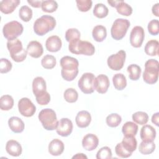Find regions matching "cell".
<instances>
[{"label": "cell", "instance_id": "obj_1", "mask_svg": "<svg viewBox=\"0 0 159 159\" xmlns=\"http://www.w3.org/2000/svg\"><path fill=\"white\" fill-rule=\"evenodd\" d=\"M60 64L61 66L62 78L67 81L75 80L78 74L79 62L78 60L74 57L65 56L60 59Z\"/></svg>", "mask_w": 159, "mask_h": 159}, {"label": "cell", "instance_id": "obj_2", "mask_svg": "<svg viewBox=\"0 0 159 159\" xmlns=\"http://www.w3.org/2000/svg\"><path fill=\"white\" fill-rule=\"evenodd\" d=\"M56 25L55 19L51 16L43 15L36 19L34 24V31L39 35L43 36L49 31L54 29Z\"/></svg>", "mask_w": 159, "mask_h": 159}, {"label": "cell", "instance_id": "obj_3", "mask_svg": "<svg viewBox=\"0 0 159 159\" xmlns=\"http://www.w3.org/2000/svg\"><path fill=\"white\" fill-rule=\"evenodd\" d=\"M68 49L73 54H82L87 56L93 55L95 52V48L91 42L80 39L74 40L69 42Z\"/></svg>", "mask_w": 159, "mask_h": 159}, {"label": "cell", "instance_id": "obj_4", "mask_svg": "<svg viewBox=\"0 0 159 159\" xmlns=\"http://www.w3.org/2000/svg\"><path fill=\"white\" fill-rule=\"evenodd\" d=\"M7 48L11 58L16 62L23 61L27 57V50L23 48L21 41L17 39L8 40Z\"/></svg>", "mask_w": 159, "mask_h": 159}, {"label": "cell", "instance_id": "obj_5", "mask_svg": "<svg viewBox=\"0 0 159 159\" xmlns=\"http://www.w3.org/2000/svg\"><path fill=\"white\" fill-rule=\"evenodd\" d=\"M158 66V61L155 59H149L145 62L143 79L146 83L153 84L157 82L159 71Z\"/></svg>", "mask_w": 159, "mask_h": 159}, {"label": "cell", "instance_id": "obj_6", "mask_svg": "<svg viewBox=\"0 0 159 159\" xmlns=\"http://www.w3.org/2000/svg\"><path fill=\"white\" fill-rule=\"evenodd\" d=\"M38 117L45 129L47 130L56 129L58 121L56 113L53 109L50 108L42 109L39 112Z\"/></svg>", "mask_w": 159, "mask_h": 159}, {"label": "cell", "instance_id": "obj_7", "mask_svg": "<svg viewBox=\"0 0 159 159\" xmlns=\"http://www.w3.org/2000/svg\"><path fill=\"white\" fill-rule=\"evenodd\" d=\"M129 20L122 18L116 19L111 27V34L116 40H121L125 35L129 27H130Z\"/></svg>", "mask_w": 159, "mask_h": 159}, {"label": "cell", "instance_id": "obj_8", "mask_svg": "<svg viewBox=\"0 0 159 159\" xmlns=\"http://www.w3.org/2000/svg\"><path fill=\"white\" fill-rule=\"evenodd\" d=\"M24 30V27L20 22L12 20L6 23L2 28L4 37L8 40H12L20 36Z\"/></svg>", "mask_w": 159, "mask_h": 159}, {"label": "cell", "instance_id": "obj_9", "mask_svg": "<svg viewBox=\"0 0 159 159\" xmlns=\"http://www.w3.org/2000/svg\"><path fill=\"white\" fill-rule=\"evenodd\" d=\"M94 75L91 73H84L78 80L80 89L84 94H91L94 89Z\"/></svg>", "mask_w": 159, "mask_h": 159}, {"label": "cell", "instance_id": "obj_10", "mask_svg": "<svg viewBox=\"0 0 159 159\" xmlns=\"http://www.w3.org/2000/svg\"><path fill=\"white\" fill-rule=\"evenodd\" d=\"M126 58V53L124 50H119L117 53L111 55L107 58V63L108 66L112 70L118 71L121 70L124 65Z\"/></svg>", "mask_w": 159, "mask_h": 159}, {"label": "cell", "instance_id": "obj_11", "mask_svg": "<svg viewBox=\"0 0 159 159\" xmlns=\"http://www.w3.org/2000/svg\"><path fill=\"white\" fill-rule=\"evenodd\" d=\"M18 109L22 116L29 117L35 114L36 107L29 98H22L18 102Z\"/></svg>", "mask_w": 159, "mask_h": 159}, {"label": "cell", "instance_id": "obj_12", "mask_svg": "<svg viewBox=\"0 0 159 159\" xmlns=\"http://www.w3.org/2000/svg\"><path fill=\"white\" fill-rule=\"evenodd\" d=\"M145 38V32L141 26L134 27L130 34V45L135 48H139L142 46Z\"/></svg>", "mask_w": 159, "mask_h": 159}, {"label": "cell", "instance_id": "obj_13", "mask_svg": "<svg viewBox=\"0 0 159 159\" xmlns=\"http://www.w3.org/2000/svg\"><path fill=\"white\" fill-rule=\"evenodd\" d=\"M73 128V123L70 119L68 118H61L58 122L56 131L59 135L67 137L71 134Z\"/></svg>", "mask_w": 159, "mask_h": 159}, {"label": "cell", "instance_id": "obj_14", "mask_svg": "<svg viewBox=\"0 0 159 159\" xmlns=\"http://www.w3.org/2000/svg\"><path fill=\"white\" fill-rule=\"evenodd\" d=\"M110 85L107 76L104 74L99 75L94 80V89L100 94L106 93Z\"/></svg>", "mask_w": 159, "mask_h": 159}, {"label": "cell", "instance_id": "obj_15", "mask_svg": "<svg viewBox=\"0 0 159 159\" xmlns=\"http://www.w3.org/2000/svg\"><path fill=\"white\" fill-rule=\"evenodd\" d=\"M99 144L98 137L93 134H88L82 140V146L87 151H93L96 148Z\"/></svg>", "mask_w": 159, "mask_h": 159}, {"label": "cell", "instance_id": "obj_16", "mask_svg": "<svg viewBox=\"0 0 159 159\" xmlns=\"http://www.w3.org/2000/svg\"><path fill=\"white\" fill-rule=\"evenodd\" d=\"M27 54L32 58H38L42 56L43 52V48L42 44L36 40L30 41L27 46Z\"/></svg>", "mask_w": 159, "mask_h": 159}, {"label": "cell", "instance_id": "obj_17", "mask_svg": "<svg viewBox=\"0 0 159 159\" xmlns=\"http://www.w3.org/2000/svg\"><path fill=\"white\" fill-rule=\"evenodd\" d=\"M47 86L45 80L41 76H37L32 81V91L35 97L43 94L46 91Z\"/></svg>", "mask_w": 159, "mask_h": 159}, {"label": "cell", "instance_id": "obj_18", "mask_svg": "<svg viewBox=\"0 0 159 159\" xmlns=\"http://www.w3.org/2000/svg\"><path fill=\"white\" fill-rule=\"evenodd\" d=\"M156 130L150 125H144L140 129V136L143 142H153L156 137Z\"/></svg>", "mask_w": 159, "mask_h": 159}, {"label": "cell", "instance_id": "obj_19", "mask_svg": "<svg viewBox=\"0 0 159 159\" xmlns=\"http://www.w3.org/2000/svg\"><path fill=\"white\" fill-rule=\"evenodd\" d=\"M62 46L61 39L57 35L49 37L45 42L46 49L50 52H57L59 51Z\"/></svg>", "mask_w": 159, "mask_h": 159}, {"label": "cell", "instance_id": "obj_20", "mask_svg": "<svg viewBox=\"0 0 159 159\" xmlns=\"http://www.w3.org/2000/svg\"><path fill=\"white\" fill-rule=\"evenodd\" d=\"M91 121V114L87 111H81L78 112L75 117L76 124L80 128L87 127L90 124Z\"/></svg>", "mask_w": 159, "mask_h": 159}, {"label": "cell", "instance_id": "obj_21", "mask_svg": "<svg viewBox=\"0 0 159 159\" xmlns=\"http://www.w3.org/2000/svg\"><path fill=\"white\" fill-rule=\"evenodd\" d=\"M7 153L12 157H19L22 154V148L21 145L16 140H8L6 145Z\"/></svg>", "mask_w": 159, "mask_h": 159}, {"label": "cell", "instance_id": "obj_22", "mask_svg": "<svg viewBox=\"0 0 159 159\" xmlns=\"http://www.w3.org/2000/svg\"><path fill=\"white\" fill-rule=\"evenodd\" d=\"M63 142L58 139H53L48 145V152L53 156H59L64 151Z\"/></svg>", "mask_w": 159, "mask_h": 159}, {"label": "cell", "instance_id": "obj_23", "mask_svg": "<svg viewBox=\"0 0 159 159\" xmlns=\"http://www.w3.org/2000/svg\"><path fill=\"white\" fill-rule=\"evenodd\" d=\"M20 3L19 0H2L0 2V10L5 14H11Z\"/></svg>", "mask_w": 159, "mask_h": 159}, {"label": "cell", "instance_id": "obj_24", "mask_svg": "<svg viewBox=\"0 0 159 159\" xmlns=\"http://www.w3.org/2000/svg\"><path fill=\"white\" fill-rule=\"evenodd\" d=\"M8 125L10 129L14 133H21L24 131L25 124L23 120L16 116L11 117L8 120Z\"/></svg>", "mask_w": 159, "mask_h": 159}, {"label": "cell", "instance_id": "obj_25", "mask_svg": "<svg viewBox=\"0 0 159 159\" xmlns=\"http://www.w3.org/2000/svg\"><path fill=\"white\" fill-rule=\"evenodd\" d=\"M92 35L95 41L98 42H102L107 36L106 28L101 25L95 26L93 29Z\"/></svg>", "mask_w": 159, "mask_h": 159}, {"label": "cell", "instance_id": "obj_26", "mask_svg": "<svg viewBox=\"0 0 159 159\" xmlns=\"http://www.w3.org/2000/svg\"><path fill=\"white\" fill-rule=\"evenodd\" d=\"M121 143L125 150L132 153L137 148V142L135 136H124Z\"/></svg>", "mask_w": 159, "mask_h": 159}, {"label": "cell", "instance_id": "obj_27", "mask_svg": "<svg viewBox=\"0 0 159 159\" xmlns=\"http://www.w3.org/2000/svg\"><path fill=\"white\" fill-rule=\"evenodd\" d=\"M138 131V125L133 122H126L122 127V132L124 136H135Z\"/></svg>", "mask_w": 159, "mask_h": 159}, {"label": "cell", "instance_id": "obj_28", "mask_svg": "<svg viewBox=\"0 0 159 159\" xmlns=\"http://www.w3.org/2000/svg\"><path fill=\"white\" fill-rule=\"evenodd\" d=\"M114 88L119 91L124 89L127 86V80L122 73H116L112 77Z\"/></svg>", "mask_w": 159, "mask_h": 159}, {"label": "cell", "instance_id": "obj_29", "mask_svg": "<svg viewBox=\"0 0 159 159\" xmlns=\"http://www.w3.org/2000/svg\"><path fill=\"white\" fill-rule=\"evenodd\" d=\"M159 43L157 40H150L145 46V52L149 56H156L158 54Z\"/></svg>", "mask_w": 159, "mask_h": 159}, {"label": "cell", "instance_id": "obj_30", "mask_svg": "<svg viewBox=\"0 0 159 159\" xmlns=\"http://www.w3.org/2000/svg\"><path fill=\"white\" fill-rule=\"evenodd\" d=\"M127 71L129 73V77L132 81L138 80L141 75V68L136 64H131L127 66Z\"/></svg>", "mask_w": 159, "mask_h": 159}, {"label": "cell", "instance_id": "obj_31", "mask_svg": "<svg viewBox=\"0 0 159 159\" xmlns=\"http://www.w3.org/2000/svg\"><path fill=\"white\" fill-rule=\"evenodd\" d=\"M14 106V99L10 95H3L0 98V108L2 111H9Z\"/></svg>", "mask_w": 159, "mask_h": 159}, {"label": "cell", "instance_id": "obj_32", "mask_svg": "<svg viewBox=\"0 0 159 159\" xmlns=\"http://www.w3.org/2000/svg\"><path fill=\"white\" fill-rule=\"evenodd\" d=\"M109 13V9L106 6L102 3H98L94 6L93 14L98 18L102 19L106 17Z\"/></svg>", "mask_w": 159, "mask_h": 159}, {"label": "cell", "instance_id": "obj_33", "mask_svg": "<svg viewBox=\"0 0 159 159\" xmlns=\"http://www.w3.org/2000/svg\"><path fill=\"white\" fill-rule=\"evenodd\" d=\"M155 144L153 142L142 141L139 147V151L143 155H149L154 152Z\"/></svg>", "mask_w": 159, "mask_h": 159}, {"label": "cell", "instance_id": "obj_34", "mask_svg": "<svg viewBox=\"0 0 159 159\" xmlns=\"http://www.w3.org/2000/svg\"><path fill=\"white\" fill-rule=\"evenodd\" d=\"M132 120L134 122L139 125H145L148 120V114L143 111H138L132 114Z\"/></svg>", "mask_w": 159, "mask_h": 159}, {"label": "cell", "instance_id": "obj_35", "mask_svg": "<svg viewBox=\"0 0 159 159\" xmlns=\"http://www.w3.org/2000/svg\"><path fill=\"white\" fill-rule=\"evenodd\" d=\"M106 121L107 125L110 127H116L121 123L122 117L117 113H112L107 116Z\"/></svg>", "mask_w": 159, "mask_h": 159}, {"label": "cell", "instance_id": "obj_36", "mask_svg": "<svg viewBox=\"0 0 159 159\" xmlns=\"http://www.w3.org/2000/svg\"><path fill=\"white\" fill-rule=\"evenodd\" d=\"M117 12L122 16H129L132 13V7L125 2L124 1H121V2L116 6Z\"/></svg>", "mask_w": 159, "mask_h": 159}, {"label": "cell", "instance_id": "obj_37", "mask_svg": "<svg viewBox=\"0 0 159 159\" xmlns=\"http://www.w3.org/2000/svg\"><path fill=\"white\" fill-rule=\"evenodd\" d=\"M56 63L55 57L51 55H45L41 60V65L45 69H52L55 66Z\"/></svg>", "mask_w": 159, "mask_h": 159}, {"label": "cell", "instance_id": "obj_38", "mask_svg": "<svg viewBox=\"0 0 159 159\" xmlns=\"http://www.w3.org/2000/svg\"><path fill=\"white\" fill-rule=\"evenodd\" d=\"M41 7L43 12L52 13L57 9L58 4L55 1L53 0L42 1Z\"/></svg>", "mask_w": 159, "mask_h": 159}, {"label": "cell", "instance_id": "obj_39", "mask_svg": "<svg viewBox=\"0 0 159 159\" xmlns=\"http://www.w3.org/2000/svg\"><path fill=\"white\" fill-rule=\"evenodd\" d=\"M19 16L24 22H29L32 17V10L27 6H22L19 9Z\"/></svg>", "mask_w": 159, "mask_h": 159}, {"label": "cell", "instance_id": "obj_40", "mask_svg": "<svg viewBox=\"0 0 159 159\" xmlns=\"http://www.w3.org/2000/svg\"><path fill=\"white\" fill-rule=\"evenodd\" d=\"M63 97L66 102L73 103L77 101L78 98V93L74 88H70L65 91Z\"/></svg>", "mask_w": 159, "mask_h": 159}, {"label": "cell", "instance_id": "obj_41", "mask_svg": "<svg viewBox=\"0 0 159 159\" xmlns=\"http://www.w3.org/2000/svg\"><path fill=\"white\" fill-rule=\"evenodd\" d=\"M81 34L80 31L75 28L68 29L65 32V39L67 42H70L74 40L80 39Z\"/></svg>", "mask_w": 159, "mask_h": 159}, {"label": "cell", "instance_id": "obj_42", "mask_svg": "<svg viewBox=\"0 0 159 159\" xmlns=\"http://www.w3.org/2000/svg\"><path fill=\"white\" fill-rule=\"evenodd\" d=\"M112 158V152L109 147H103L101 148L97 152V159H110Z\"/></svg>", "mask_w": 159, "mask_h": 159}, {"label": "cell", "instance_id": "obj_43", "mask_svg": "<svg viewBox=\"0 0 159 159\" xmlns=\"http://www.w3.org/2000/svg\"><path fill=\"white\" fill-rule=\"evenodd\" d=\"M76 6L81 12H87L92 7L93 2L91 0H76Z\"/></svg>", "mask_w": 159, "mask_h": 159}, {"label": "cell", "instance_id": "obj_44", "mask_svg": "<svg viewBox=\"0 0 159 159\" xmlns=\"http://www.w3.org/2000/svg\"><path fill=\"white\" fill-rule=\"evenodd\" d=\"M148 31L152 35H157L159 33V22L157 19H153L148 24Z\"/></svg>", "mask_w": 159, "mask_h": 159}, {"label": "cell", "instance_id": "obj_45", "mask_svg": "<svg viewBox=\"0 0 159 159\" xmlns=\"http://www.w3.org/2000/svg\"><path fill=\"white\" fill-rule=\"evenodd\" d=\"M115 152L117 155L120 158H128L132 155V153L128 152L127 150H125L124 147L122 145L121 142L119 143L116 145L115 147Z\"/></svg>", "mask_w": 159, "mask_h": 159}, {"label": "cell", "instance_id": "obj_46", "mask_svg": "<svg viewBox=\"0 0 159 159\" xmlns=\"http://www.w3.org/2000/svg\"><path fill=\"white\" fill-rule=\"evenodd\" d=\"M0 72L1 73H6L12 69V63L7 58H2L0 60Z\"/></svg>", "mask_w": 159, "mask_h": 159}, {"label": "cell", "instance_id": "obj_47", "mask_svg": "<svg viewBox=\"0 0 159 159\" xmlns=\"http://www.w3.org/2000/svg\"><path fill=\"white\" fill-rule=\"evenodd\" d=\"M35 99H36L37 102L39 104L41 105V106H44V105L48 104L50 102V95L47 91H45L42 95H40L39 96H37V97H35Z\"/></svg>", "mask_w": 159, "mask_h": 159}, {"label": "cell", "instance_id": "obj_48", "mask_svg": "<svg viewBox=\"0 0 159 159\" xmlns=\"http://www.w3.org/2000/svg\"><path fill=\"white\" fill-rule=\"evenodd\" d=\"M42 1H27V2L33 7H35V8H39L40 7H41V4H42Z\"/></svg>", "mask_w": 159, "mask_h": 159}, {"label": "cell", "instance_id": "obj_49", "mask_svg": "<svg viewBox=\"0 0 159 159\" xmlns=\"http://www.w3.org/2000/svg\"><path fill=\"white\" fill-rule=\"evenodd\" d=\"M158 119H159V113L158 112H156L153 114V116L152 117V123L155 124L157 126H158V125H159Z\"/></svg>", "mask_w": 159, "mask_h": 159}, {"label": "cell", "instance_id": "obj_50", "mask_svg": "<svg viewBox=\"0 0 159 159\" xmlns=\"http://www.w3.org/2000/svg\"><path fill=\"white\" fill-rule=\"evenodd\" d=\"M158 9H159V3H156L152 6V13L157 17L159 16V12H158Z\"/></svg>", "mask_w": 159, "mask_h": 159}, {"label": "cell", "instance_id": "obj_51", "mask_svg": "<svg viewBox=\"0 0 159 159\" xmlns=\"http://www.w3.org/2000/svg\"><path fill=\"white\" fill-rule=\"evenodd\" d=\"M122 0H118V1H107L108 4H109V5H111V6L113 7H116V6L121 2Z\"/></svg>", "mask_w": 159, "mask_h": 159}, {"label": "cell", "instance_id": "obj_52", "mask_svg": "<svg viewBox=\"0 0 159 159\" xmlns=\"http://www.w3.org/2000/svg\"><path fill=\"white\" fill-rule=\"evenodd\" d=\"M72 158H88V157L83 153H76L75 155H74Z\"/></svg>", "mask_w": 159, "mask_h": 159}]
</instances>
